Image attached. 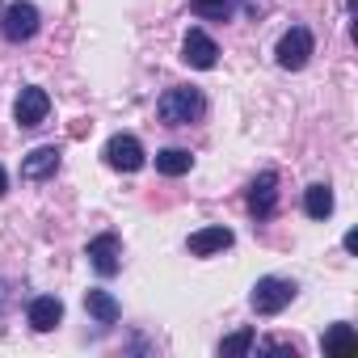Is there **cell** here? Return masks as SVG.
Returning <instances> with one entry per match:
<instances>
[{
    "mask_svg": "<svg viewBox=\"0 0 358 358\" xmlns=\"http://www.w3.org/2000/svg\"><path fill=\"white\" fill-rule=\"evenodd\" d=\"M43 26V13L30 5V0H13V5H5V13H0V34H5V43H30Z\"/></svg>",
    "mask_w": 358,
    "mask_h": 358,
    "instance_id": "3957f363",
    "label": "cell"
},
{
    "mask_svg": "<svg viewBox=\"0 0 358 358\" xmlns=\"http://www.w3.org/2000/svg\"><path fill=\"white\" fill-rule=\"evenodd\" d=\"M203 114H207V97H203L194 85H173V89H164L160 101H156V118H160L164 127H190V122H199Z\"/></svg>",
    "mask_w": 358,
    "mask_h": 358,
    "instance_id": "6da1fadb",
    "label": "cell"
},
{
    "mask_svg": "<svg viewBox=\"0 0 358 358\" xmlns=\"http://www.w3.org/2000/svg\"><path fill=\"white\" fill-rule=\"evenodd\" d=\"M320 350H324V354H354V350H358V333H354V324L337 320V324L320 337Z\"/></svg>",
    "mask_w": 358,
    "mask_h": 358,
    "instance_id": "5bb4252c",
    "label": "cell"
},
{
    "mask_svg": "<svg viewBox=\"0 0 358 358\" xmlns=\"http://www.w3.org/2000/svg\"><path fill=\"white\" fill-rule=\"evenodd\" d=\"M26 320H30V329H34V333H51V329L64 320V303H59L55 295H38V299H30Z\"/></svg>",
    "mask_w": 358,
    "mask_h": 358,
    "instance_id": "7c38bea8",
    "label": "cell"
},
{
    "mask_svg": "<svg viewBox=\"0 0 358 358\" xmlns=\"http://www.w3.org/2000/svg\"><path fill=\"white\" fill-rule=\"evenodd\" d=\"M215 350H220V358H241V354H249V350H253V329H236V333H228Z\"/></svg>",
    "mask_w": 358,
    "mask_h": 358,
    "instance_id": "e0dca14e",
    "label": "cell"
},
{
    "mask_svg": "<svg viewBox=\"0 0 358 358\" xmlns=\"http://www.w3.org/2000/svg\"><path fill=\"white\" fill-rule=\"evenodd\" d=\"M303 211H308V220H329L333 215V186H324V182L308 186L303 190Z\"/></svg>",
    "mask_w": 358,
    "mask_h": 358,
    "instance_id": "2e32d148",
    "label": "cell"
},
{
    "mask_svg": "<svg viewBox=\"0 0 358 358\" xmlns=\"http://www.w3.org/2000/svg\"><path fill=\"white\" fill-rule=\"evenodd\" d=\"M9 194V173H5V164H0V199Z\"/></svg>",
    "mask_w": 358,
    "mask_h": 358,
    "instance_id": "ffe728a7",
    "label": "cell"
},
{
    "mask_svg": "<svg viewBox=\"0 0 358 358\" xmlns=\"http://www.w3.org/2000/svg\"><path fill=\"white\" fill-rule=\"evenodd\" d=\"M232 241H236V232H232V228H224V224H215V228H199V232H190L186 249H190L194 257H211V253L232 249Z\"/></svg>",
    "mask_w": 358,
    "mask_h": 358,
    "instance_id": "8fae6325",
    "label": "cell"
},
{
    "mask_svg": "<svg viewBox=\"0 0 358 358\" xmlns=\"http://www.w3.org/2000/svg\"><path fill=\"white\" fill-rule=\"evenodd\" d=\"M182 59H186L190 68L207 72V68H215V59H220V47H215V38H211L203 26H194V30H186V38H182Z\"/></svg>",
    "mask_w": 358,
    "mask_h": 358,
    "instance_id": "ba28073f",
    "label": "cell"
},
{
    "mask_svg": "<svg viewBox=\"0 0 358 358\" xmlns=\"http://www.w3.org/2000/svg\"><path fill=\"white\" fill-rule=\"evenodd\" d=\"M249 211L253 220H270L278 211V173L266 169L262 177H253V186H249Z\"/></svg>",
    "mask_w": 358,
    "mask_h": 358,
    "instance_id": "9c48e42d",
    "label": "cell"
},
{
    "mask_svg": "<svg viewBox=\"0 0 358 358\" xmlns=\"http://www.w3.org/2000/svg\"><path fill=\"white\" fill-rule=\"evenodd\" d=\"M190 169H194V156L186 148H160L156 152V173H164V177H182Z\"/></svg>",
    "mask_w": 358,
    "mask_h": 358,
    "instance_id": "9a60e30c",
    "label": "cell"
},
{
    "mask_svg": "<svg viewBox=\"0 0 358 358\" xmlns=\"http://www.w3.org/2000/svg\"><path fill=\"white\" fill-rule=\"evenodd\" d=\"M85 312H89V316H93L97 324H118V316H122L118 299H114L110 291H101V287L85 291Z\"/></svg>",
    "mask_w": 358,
    "mask_h": 358,
    "instance_id": "4fadbf2b",
    "label": "cell"
},
{
    "mask_svg": "<svg viewBox=\"0 0 358 358\" xmlns=\"http://www.w3.org/2000/svg\"><path fill=\"white\" fill-rule=\"evenodd\" d=\"M0 299H5V291H0Z\"/></svg>",
    "mask_w": 358,
    "mask_h": 358,
    "instance_id": "44dd1931",
    "label": "cell"
},
{
    "mask_svg": "<svg viewBox=\"0 0 358 358\" xmlns=\"http://www.w3.org/2000/svg\"><path fill=\"white\" fill-rule=\"evenodd\" d=\"M295 295H299V287H295L291 278L266 274V278H257V282H253L249 303H253V312H257V316H278L282 308H291V299H295Z\"/></svg>",
    "mask_w": 358,
    "mask_h": 358,
    "instance_id": "7a4b0ae2",
    "label": "cell"
},
{
    "mask_svg": "<svg viewBox=\"0 0 358 358\" xmlns=\"http://www.w3.org/2000/svg\"><path fill=\"white\" fill-rule=\"evenodd\" d=\"M89 266L101 274V278H114L122 270V241L114 232H101L89 241Z\"/></svg>",
    "mask_w": 358,
    "mask_h": 358,
    "instance_id": "52a82bcc",
    "label": "cell"
},
{
    "mask_svg": "<svg viewBox=\"0 0 358 358\" xmlns=\"http://www.w3.org/2000/svg\"><path fill=\"white\" fill-rule=\"evenodd\" d=\"M194 13L199 17H211V22H228L232 9H236V0H190Z\"/></svg>",
    "mask_w": 358,
    "mask_h": 358,
    "instance_id": "ac0fdd59",
    "label": "cell"
},
{
    "mask_svg": "<svg viewBox=\"0 0 358 358\" xmlns=\"http://www.w3.org/2000/svg\"><path fill=\"white\" fill-rule=\"evenodd\" d=\"M312 51H316V38H312V30H308V26H291V30L278 38V47H274V59H278V68H287V72H299V68L312 59Z\"/></svg>",
    "mask_w": 358,
    "mask_h": 358,
    "instance_id": "277c9868",
    "label": "cell"
},
{
    "mask_svg": "<svg viewBox=\"0 0 358 358\" xmlns=\"http://www.w3.org/2000/svg\"><path fill=\"white\" fill-rule=\"evenodd\" d=\"M59 164H64L59 148L55 143H43V148L26 152V160H22V182H47V177L59 173Z\"/></svg>",
    "mask_w": 358,
    "mask_h": 358,
    "instance_id": "30bf717a",
    "label": "cell"
},
{
    "mask_svg": "<svg viewBox=\"0 0 358 358\" xmlns=\"http://www.w3.org/2000/svg\"><path fill=\"white\" fill-rule=\"evenodd\" d=\"M47 114H51V97H47V89H43V85H26V89L17 93V106H13L17 127L34 131V127L47 122Z\"/></svg>",
    "mask_w": 358,
    "mask_h": 358,
    "instance_id": "8992f818",
    "label": "cell"
},
{
    "mask_svg": "<svg viewBox=\"0 0 358 358\" xmlns=\"http://www.w3.org/2000/svg\"><path fill=\"white\" fill-rule=\"evenodd\" d=\"M101 156H106V164H110V169H118V173H139V169H143V160H148L143 143H139L135 135H122V131L106 139V152H101Z\"/></svg>",
    "mask_w": 358,
    "mask_h": 358,
    "instance_id": "5b68a950",
    "label": "cell"
},
{
    "mask_svg": "<svg viewBox=\"0 0 358 358\" xmlns=\"http://www.w3.org/2000/svg\"><path fill=\"white\" fill-rule=\"evenodd\" d=\"M341 245H345V253H354V249H358V232H345V241H341Z\"/></svg>",
    "mask_w": 358,
    "mask_h": 358,
    "instance_id": "d6986e66",
    "label": "cell"
}]
</instances>
